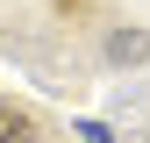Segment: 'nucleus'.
<instances>
[{
    "instance_id": "obj_2",
    "label": "nucleus",
    "mask_w": 150,
    "mask_h": 143,
    "mask_svg": "<svg viewBox=\"0 0 150 143\" xmlns=\"http://www.w3.org/2000/svg\"><path fill=\"white\" fill-rule=\"evenodd\" d=\"M107 57H115V64H143V57H150V43H143L136 29H122L115 43H107Z\"/></svg>"
},
{
    "instance_id": "obj_1",
    "label": "nucleus",
    "mask_w": 150,
    "mask_h": 143,
    "mask_svg": "<svg viewBox=\"0 0 150 143\" xmlns=\"http://www.w3.org/2000/svg\"><path fill=\"white\" fill-rule=\"evenodd\" d=\"M0 143H36V122H29L14 100H0Z\"/></svg>"
}]
</instances>
